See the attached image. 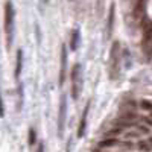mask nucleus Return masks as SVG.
Listing matches in <instances>:
<instances>
[{"label":"nucleus","mask_w":152,"mask_h":152,"mask_svg":"<svg viewBox=\"0 0 152 152\" xmlns=\"http://www.w3.org/2000/svg\"><path fill=\"white\" fill-rule=\"evenodd\" d=\"M116 134H117V135L120 134V129H119V128H114V129H111V131L108 132V135H116Z\"/></svg>","instance_id":"nucleus-18"},{"label":"nucleus","mask_w":152,"mask_h":152,"mask_svg":"<svg viewBox=\"0 0 152 152\" xmlns=\"http://www.w3.org/2000/svg\"><path fill=\"white\" fill-rule=\"evenodd\" d=\"M35 152H44V143H40V145H38V148H37Z\"/></svg>","instance_id":"nucleus-19"},{"label":"nucleus","mask_w":152,"mask_h":152,"mask_svg":"<svg viewBox=\"0 0 152 152\" xmlns=\"http://www.w3.org/2000/svg\"><path fill=\"white\" fill-rule=\"evenodd\" d=\"M67 78V47L62 44L61 46V67H59V78H58V84L62 87Z\"/></svg>","instance_id":"nucleus-5"},{"label":"nucleus","mask_w":152,"mask_h":152,"mask_svg":"<svg viewBox=\"0 0 152 152\" xmlns=\"http://www.w3.org/2000/svg\"><path fill=\"white\" fill-rule=\"evenodd\" d=\"M135 119H137V114L135 113H125V114H122V116H120V120L122 122H132Z\"/></svg>","instance_id":"nucleus-11"},{"label":"nucleus","mask_w":152,"mask_h":152,"mask_svg":"<svg viewBox=\"0 0 152 152\" xmlns=\"http://www.w3.org/2000/svg\"><path fill=\"white\" fill-rule=\"evenodd\" d=\"M138 148H140L142 151H149L151 149V145H149V142H138Z\"/></svg>","instance_id":"nucleus-15"},{"label":"nucleus","mask_w":152,"mask_h":152,"mask_svg":"<svg viewBox=\"0 0 152 152\" xmlns=\"http://www.w3.org/2000/svg\"><path fill=\"white\" fill-rule=\"evenodd\" d=\"M3 21H5L6 47L11 49L12 43H14V37H15V9H14V3H12L11 0H6V2H5Z\"/></svg>","instance_id":"nucleus-1"},{"label":"nucleus","mask_w":152,"mask_h":152,"mask_svg":"<svg viewBox=\"0 0 152 152\" xmlns=\"http://www.w3.org/2000/svg\"><path fill=\"white\" fill-rule=\"evenodd\" d=\"M0 117H5V105H3L2 93H0Z\"/></svg>","instance_id":"nucleus-16"},{"label":"nucleus","mask_w":152,"mask_h":152,"mask_svg":"<svg viewBox=\"0 0 152 152\" xmlns=\"http://www.w3.org/2000/svg\"><path fill=\"white\" fill-rule=\"evenodd\" d=\"M145 3H146V0H138L137 2V5H135V15L138 17L140 15V12H143V9H145Z\"/></svg>","instance_id":"nucleus-13"},{"label":"nucleus","mask_w":152,"mask_h":152,"mask_svg":"<svg viewBox=\"0 0 152 152\" xmlns=\"http://www.w3.org/2000/svg\"><path fill=\"white\" fill-rule=\"evenodd\" d=\"M21 69H23V50L18 49L17 50V56H15V70H14V76H15L17 81L20 79Z\"/></svg>","instance_id":"nucleus-7"},{"label":"nucleus","mask_w":152,"mask_h":152,"mask_svg":"<svg viewBox=\"0 0 152 152\" xmlns=\"http://www.w3.org/2000/svg\"><path fill=\"white\" fill-rule=\"evenodd\" d=\"M114 28V3L110 5V12H108V20H107V35L111 37Z\"/></svg>","instance_id":"nucleus-8"},{"label":"nucleus","mask_w":152,"mask_h":152,"mask_svg":"<svg viewBox=\"0 0 152 152\" xmlns=\"http://www.w3.org/2000/svg\"><path fill=\"white\" fill-rule=\"evenodd\" d=\"M35 142H37V132H35L34 128H29V135H28V143H29V146H34Z\"/></svg>","instance_id":"nucleus-12"},{"label":"nucleus","mask_w":152,"mask_h":152,"mask_svg":"<svg viewBox=\"0 0 152 152\" xmlns=\"http://www.w3.org/2000/svg\"><path fill=\"white\" fill-rule=\"evenodd\" d=\"M81 64L76 62V64L72 67L70 72V81H72V97L76 100L79 97L81 91H82V76H81Z\"/></svg>","instance_id":"nucleus-2"},{"label":"nucleus","mask_w":152,"mask_h":152,"mask_svg":"<svg viewBox=\"0 0 152 152\" xmlns=\"http://www.w3.org/2000/svg\"><path fill=\"white\" fill-rule=\"evenodd\" d=\"M138 129H140L142 132H145V134H149V126H143V125H140V126H138Z\"/></svg>","instance_id":"nucleus-17"},{"label":"nucleus","mask_w":152,"mask_h":152,"mask_svg":"<svg viewBox=\"0 0 152 152\" xmlns=\"http://www.w3.org/2000/svg\"><path fill=\"white\" fill-rule=\"evenodd\" d=\"M79 41H81V34H79V29H73L72 34H70V49L72 50H76L79 46Z\"/></svg>","instance_id":"nucleus-9"},{"label":"nucleus","mask_w":152,"mask_h":152,"mask_svg":"<svg viewBox=\"0 0 152 152\" xmlns=\"http://www.w3.org/2000/svg\"><path fill=\"white\" fill-rule=\"evenodd\" d=\"M119 50H120V43L114 41L113 47H111V52H110V78L111 79H116L117 73H119V61H120Z\"/></svg>","instance_id":"nucleus-3"},{"label":"nucleus","mask_w":152,"mask_h":152,"mask_svg":"<svg viewBox=\"0 0 152 152\" xmlns=\"http://www.w3.org/2000/svg\"><path fill=\"white\" fill-rule=\"evenodd\" d=\"M125 148H126V149H132V145H131V142H129V143H125Z\"/></svg>","instance_id":"nucleus-20"},{"label":"nucleus","mask_w":152,"mask_h":152,"mask_svg":"<svg viewBox=\"0 0 152 152\" xmlns=\"http://www.w3.org/2000/svg\"><path fill=\"white\" fill-rule=\"evenodd\" d=\"M119 142H117V138H105V140H102L99 143V148H113V146H116Z\"/></svg>","instance_id":"nucleus-10"},{"label":"nucleus","mask_w":152,"mask_h":152,"mask_svg":"<svg viewBox=\"0 0 152 152\" xmlns=\"http://www.w3.org/2000/svg\"><path fill=\"white\" fill-rule=\"evenodd\" d=\"M66 116H67V97L66 94H61L59 99V111H58V135L62 137L66 126Z\"/></svg>","instance_id":"nucleus-4"},{"label":"nucleus","mask_w":152,"mask_h":152,"mask_svg":"<svg viewBox=\"0 0 152 152\" xmlns=\"http://www.w3.org/2000/svg\"><path fill=\"white\" fill-rule=\"evenodd\" d=\"M140 107H142V110H145V111H151L152 104H151V100H148V99H142Z\"/></svg>","instance_id":"nucleus-14"},{"label":"nucleus","mask_w":152,"mask_h":152,"mask_svg":"<svg viewBox=\"0 0 152 152\" xmlns=\"http://www.w3.org/2000/svg\"><path fill=\"white\" fill-rule=\"evenodd\" d=\"M88 110H90V100L87 102L84 111H82V116H81V120H79V126H78V137H84L85 134V129H87V117H88Z\"/></svg>","instance_id":"nucleus-6"}]
</instances>
